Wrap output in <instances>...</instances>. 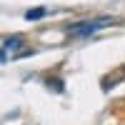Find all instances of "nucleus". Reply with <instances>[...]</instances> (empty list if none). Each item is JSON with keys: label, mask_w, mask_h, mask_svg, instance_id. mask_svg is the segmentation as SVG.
<instances>
[{"label": "nucleus", "mask_w": 125, "mask_h": 125, "mask_svg": "<svg viewBox=\"0 0 125 125\" xmlns=\"http://www.w3.org/2000/svg\"><path fill=\"white\" fill-rule=\"evenodd\" d=\"M123 20L118 18H110V15H100V18H85V20H78V23H70L65 30L70 38H88L93 33H98L103 28H110V25H120Z\"/></svg>", "instance_id": "f257e3e1"}, {"label": "nucleus", "mask_w": 125, "mask_h": 125, "mask_svg": "<svg viewBox=\"0 0 125 125\" xmlns=\"http://www.w3.org/2000/svg\"><path fill=\"white\" fill-rule=\"evenodd\" d=\"M25 45V38L23 35H13V38H5L3 40V62L8 60V55L10 53H18L20 48Z\"/></svg>", "instance_id": "f03ea898"}, {"label": "nucleus", "mask_w": 125, "mask_h": 125, "mask_svg": "<svg viewBox=\"0 0 125 125\" xmlns=\"http://www.w3.org/2000/svg\"><path fill=\"white\" fill-rule=\"evenodd\" d=\"M45 15H48V8H30L28 13H25V20L33 23V20H40V18H45Z\"/></svg>", "instance_id": "7ed1b4c3"}]
</instances>
